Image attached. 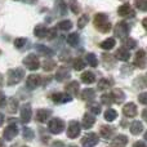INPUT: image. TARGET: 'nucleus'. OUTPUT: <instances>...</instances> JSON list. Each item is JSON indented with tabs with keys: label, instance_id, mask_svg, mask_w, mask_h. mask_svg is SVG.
<instances>
[{
	"label": "nucleus",
	"instance_id": "f257e3e1",
	"mask_svg": "<svg viewBox=\"0 0 147 147\" xmlns=\"http://www.w3.org/2000/svg\"><path fill=\"white\" fill-rule=\"evenodd\" d=\"M93 25L101 34L110 32L112 28V25L109 21V16L106 13H97L93 18Z\"/></svg>",
	"mask_w": 147,
	"mask_h": 147
},
{
	"label": "nucleus",
	"instance_id": "f03ea898",
	"mask_svg": "<svg viewBox=\"0 0 147 147\" xmlns=\"http://www.w3.org/2000/svg\"><path fill=\"white\" fill-rule=\"evenodd\" d=\"M25 78V70L20 69V67H16V69H10L7 72V84L9 86L17 85Z\"/></svg>",
	"mask_w": 147,
	"mask_h": 147
},
{
	"label": "nucleus",
	"instance_id": "7ed1b4c3",
	"mask_svg": "<svg viewBox=\"0 0 147 147\" xmlns=\"http://www.w3.org/2000/svg\"><path fill=\"white\" fill-rule=\"evenodd\" d=\"M22 63H23V66L27 70H30V71H36V70L40 67V61H39L38 56H36L35 53L27 54V56L23 58Z\"/></svg>",
	"mask_w": 147,
	"mask_h": 147
},
{
	"label": "nucleus",
	"instance_id": "20e7f679",
	"mask_svg": "<svg viewBox=\"0 0 147 147\" xmlns=\"http://www.w3.org/2000/svg\"><path fill=\"white\" fill-rule=\"evenodd\" d=\"M48 130L53 134H61L65 130V121L59 117H53L48 123Z\"/></svg>",
	"mask_w": 147,
	"mask_h": 147
},
{
	"label": "nucleus",
	"instance_id": "39448f33",
	"mask_svg": "<svg viewBox=\"0 0 147 147\" xmlns=\"http://www.w3.org/2000/svg\"><path fill=\"white\" fill-rule=\"evenodd\" d=\"M130 32V26L128 25L127 22L121 21L119 22L116 26L114 27V34H115V38H119V39H124L129 35Z\"/></svg>",
	"mask_w": 147,
	"mask_h": 147
},
{
	"label": "nucleus",
	"instance_id": "423d86ee",
	"mask_svg": "<svg viewBox=\"0 0 147 147\" xmlns=\"http://www.w3.org/2000/svg\"><path fill=\"white\" fill-rule=\"evenodd\" d=\"M99 142V137L96 133H86L83 138H81V146L83 147H94Z\"/></svg>",
	"mask_w": 147,
	"mask_h": 147
},
{
	"label": "nucleus",
	"instance_id": "0eeeda50",
	"mask_svg": "<svg viewBox=\"0 0 147 147\" xmlns=\"http://www.w3.org/2000/svg\"><path fill=\"white\" fill-rule=\"evenodd\" d=\"M117 14L120 17H125V18H133L136 16V12L133 9V7L129 3H124L123 5H120L117 8Z\"/></svg>",
	"mask_w": 147,
	"mask_h": 147
},
{
	"label": "nucleus",
	"instance_id": "6e6552de",
	"mask_svg": "<svg viewBox=\"0 0 147 147\" xmlns=\"http://www.w3.org/2000/svg\"><path fill=\"white\" fill-rule=\"evenodd\" d=\"M80 132H81V128H80V124L75 120H71L69 123V127H67V137L71 138V140H75L80 136Z\"/></svg>",
	"mask_w": 147,
	"mask_h": 147
},
{
	"label": "nucleus",
	"instance_id": "1a4fd4ad",
	"mask_svg": "<svg viewBox=\"0 0 147 147\" xmlns=\"http://www.w3.org/2000/svg\"><path fill=\"white\" fill-rule=\"evenodd\" d=\"M41 84V76L36 75V74H31V75L27 76L26 79V86L30 90H35L36 88H39Z\"/></svg>",
	"mask_w": 147,
	"mask_h": 147
},
{
	"label": "nucleus",
	"instance_id": "9d476101",
	"mask_svg": "<svg viewBox=\"0 0 147 147\" xmlns=\"http://www.w3.org/2000/svg\"><path fill=\"white\" fill-rule=\"evenodd\" d=\"M21 112V121L23 124H28L31 121V117H32V110H31V105L30 103H25L20 110Z\"/></svg>",
	"mask_w": 147,
	"mask_h": 147
},
{
	"label": "nucleus",
	"instance_id": "9b49d317",
	"mask_svg": "<svg viewBox=\"0 0 147 147\" xmlns=\"http://www.w3.org/2000/svg\"><path fill=\"white\" fill-rule=\"evenodd\" d=\"M134 66L141 70L146 69V51L145 49H140L134 56Z\"/></svg>",
	"mask_w": 147,
	"mask_h": 147
},
{
	"label": "nucleus",
	"instance_id": "f8f14e48",
	"mask_svg": "<svg viewBox=\"0 0 147 147\" xmlns=\"http://www.w3.org/2000/svg\"><path fill=\"white\" fill-rule=\"evenodd\" d=\"M17 136H18V128L16 124H9L3 132V137H4L5 141H12Z\"/></svg>",
	"mask_w": 147,
	"mask_h": 147
},
{
	"label": "nucleus",
	"instance_id": "ddd939ff",
	"mask_svg": "<svg viewBox=\"0 0 147 147\" xmlns=\"http://www.w3.org/2000/svg\"><path fill=\"white\" fill-rule=\"evenodd\" d=\"M52 99H53L54 103L57 105H63V103H69V102L72 101V97L70 94H67L66 92L63 93H56L52 96Z\"/></svg>",
	"mask_w": 147,
	"mask_h": 147
},
{
	"label": "nucleus",
	"instance_id": "4468645a",
	"mask_svg": "<svg viewBox=\"0 0 147 147\" xmlns=\"http://www.w3.org/2000/svg\"><path fill=\"white\" fill-rule=\"evenodd\" d=\"M137 106H136V103H133V102H128L127 105H125L124 107H123V114H124L125 117H134L136 115H137Z\"/></svg>",
	"mask_w": 147,
	"mask_h": 147
},
{
	"label": "nucleus",
	"instance_id": "2eb2a0df",
	"mask_svg": "<svg viewBox=\"0 0 147 147\" xmlns=\"http://www.w3.org/2000/svg\"><path fill=\"white\" fill-rule=\"evenodd\" d=\"M128 137L124 134H119L111 141V143L109 145V147H125L128 145Z\"/></svg>",
	"mask_w": 147,
	"mask_h": 147
},
{
	"label": "nucleus",
	"instance_id": "dca6fc26",
	"mask_svg": "<svg viewBox=\"0 0 147 147\" xmlns=\"http://www.w3.org/2000/svg\"><path fill=\"white\" fill-rule=\"evenodd\" d=\"M35 49L38 51L39 54L44 56L45 58H49V57H53L54 56V51H53V49L49 48V47L43 45V44H35Z\"/></svg>",
	"mask_w": 147,
	"mask_h": 147
},
{
	"label": "nucleus",
	"instance_id": "f3484780",
	"mask_svg": "<svg viewBox=\"0 0 147 147\" xmlns=\"http://www.w3.org/2000/svg\"><path fill=\"white\" fill-rule=\"evenodd\" d=\"M52 116V110L49 109H39L36 111V120L39 123H45Z\"/></svg>",
	"mask_w": 147,
	"mask_h": 147
},
{
	"label": "nucleus",
	"instance_id": "a211bd4d",
	"mask_svg": "<svg viewBox=\"0 0 147 147\" xmlns=\"http://www.w3.org/2000/svg\"><path fill=\"white\" fill-rule=\"evenodd\" d=\"M70 76H71V74H70L67 67H59V69H57V71H56V80L57 81L62 83V81L70 79Z\"/></svg>",
	"mask_w": 147,
	"mask_h": 147
},
{
	"label": "nucleus",
	"instance_id": "6ab92c4d",
	"mask_svg": "<svg viewBox=\"0 0 147 147\" xmlns=\"http://www.w3.org/2000/svg\"><path fill=\"white\" fill-rule=\"evenodd\" d=\"M115 57H116V59H119V61L128 62L130 59V52L128 51V49L120 47V48L116 51V53H115Z\"/></svg>",
	"mask_w": 147,
	"mask_h": 147
},
{
	"label": "nucleus",
	"instance_id": "aec40b11",
	"mask_svg": "<svg viewBox=\"0 0 147 147\" xmlns=\"http://www.w3.org/2000/svg\"><path fill=\"white\" fill-rule=\"evenodd\" d=\"M111 94V97H112V101L115 102V103H117V105H120V103H123L124 102V99H125V94H124V92L121 90V89H114L112 90V93H110Z\"/></svg>",
	"mask_w": 147,
	"mask_h": 147
},
{
	"label": "nucleus",
	"instance_id": "412c9836",
	"mask_svg": "<svg viewBox=\"0 0 147 147\" xmlns=\"http://www.w3.org/2000/svg\"><path fill=\"white\" fill-rule=\"evenodd\" d=\"M66 93L70 94L71 97H76L79 93V89H80V85H79L78 81H71V83H69L66 85Z\"/></svg>",
	"mask_w": 147,
	"mask_h": 147
},
{
	"label": "nucleus",
	"instance_id": "4be33fe9",
	"mask_svg": "<svg viewBox=\"0 0 147 147\" xmlns=\"http://www.w3.org/2000/svg\"><path fill=\"white\" fill-rule=\"evenodd\" d=\"M47 32H48V27H47L44 23H39V25H36L35 27H34V35L36 36V38H45Z\"/></svg>",
	"mask_w": 147,
	"mask_h": 147
},
{
	"label": "nucleus",
	"instance_id": "5701e85b",
	"mask_svg": "<svg viewBox=\"0 0 147 147\" xmlns=\"http://www.w3.org/2000/svg\"><path fill=\"white\" fill-rule=\"evenodd\" d=\"M115 134V128L110 127V125H102L101 127V136L105 140H111L112 136Z\"/></svg>",
	"mask_w": 147,
	"mask_h": 147
},
{
	"label": "nucleus",
	"instance_id": "b1692460",
	"mask_svg": "<svg viewBox=\"0 0 147 147\" xmlns=\"http://www.w3.org/2000/svg\"><path fill=\"white\" fill-rule=\"evenodd\" d=\"M94 123H96V117H94V115L89 114V112L84 114V116H83V128H85V129H90V128L94 125Z\"/></svg>",
	"mask_w": 147,
	"mask_h": 147
},
{
	"label": "nucleus",
	"instance_id": "393cba45",
	"mask_svg": "<svg viewBox=\"0 0 147 147\" xmlns=\"http://www.w3.org/2000/svg\"><path fill=\"white\" fill-rule=\"evenodd\" d=\"M94 97H96V90L92 88L84 89V90L81 92V99H84L85 102H93Z\"/></svg>",
	"mask_w": 147,
	"mask_h": 147
},
{
	"label": "nucleus",
	"instance_id": "a878e982",
	"mask_svg": "<svg viewBox=\"0 0 147 147\" xmlns=\"http://www.w3.org/2000/svg\"><path fill=\"white\" fill-rule=\"evenodd\" d=\"M142 132H143V124H142V121H140V120H136V121H133L132 124H130V133H132L133 136H138V134H141Z\"/></svg>",
	"mask_w": 147,
	"mask_h": 147
},
{
	"label": "nucleus",
	"instance_id": "bb28decb",
	"mask_svg": "<svg viewBox=\"0 0 147 147\" xmlns=\"http://www.w3.org/2000/svg\"><path fill=\"white\" fill-rule=\"evenodd\" d=\"M115 44H116V40L114 38H107L99 44V48H102L103 51H111L112 48H115Z\"/></svg>",
	"mask_w": 147,
	"mask_h": 147
},
{
	"label": "nucleus",
	"instance_id": "cd10ccee",
	"mask_svg": "<svg viewBox=\"0 0 147 147\" xmlns=\"http://www.w3.org/2000/svg\"><path fill=\"white\" fill-rule=\"evenodd\" d=\"M80 79L84 84H93L96 81V75L90 71H86V72H83Z\"/></svg>",
	"mask_w": 147,
	"mask_h": 147
},
{
	"label": "nucleus",
	"instance_id": "c85d7f7f",
	"mask_svg": "<svg viewBox=\"0 0 147 147\" xmlns=\"http://www.w3.org/2000/svg\"><path fill=\"white\" fill-rule=\"evenodd\" d=\"M56 9H57V12H58V14L59 16H66L67 14V5H66V1L65 0H58L57 1V4H56Z\"/></svg>",
	"mask_w": 147,
	"mask_h": 147
},
{
	"label": "nucleus",
	"instance_id": "c756f323",
	"mask_svg": "<svg viewBox=\"0 0 147 147\" xmlns=\"http://www.w3.org/2000/svg\"><path fill=\"white\" fill-rule=\"evenodd\" d=\"M85 63H88L90 67H97L98 66V59H97V56L94 53H88L85 56Z\"/></svg>",
	"mask_w": 147,
	"mask_h": 147
},
{
	"label": "nucleus",
	"instance_id": "7c9ffc66",
	"mask_svg": "<svg viewBox=\"0 0 147 147\" xmlns=\"http://www.w3.org/2000/svg\"><path fill=\"white\" fill-rule=\"evenodd\" d=\"M136 47H137V41L134 40V39H132V38H124L123 39V48H125V49H134Z\"/></svg>",
	"mask_w": 147,
	"mask_h": 147
},
{
	"label": "nucleus",
	"instance_id": "2f4dec72",
	"mask_svg": "<svg viewBox=\"0 0 147 147\" xmlns=\"http://www.w3.org/2000/svg\"><path fill=\"white\" fill-rule=\"evenodd\" d=\"M79 41H80V36H79L78 32H72L67 36V44H69V45L76 47L79 44Z\"/></svg>",
	"mask_w": 147,
	"mask_h": 147
},
{
	"label": "nucleus",
	"instance_id": "473e14b6",
	"mask_svg": "<svg viewBox=\"0 0 147 147\" xmlns=\"http://www.w3.org/2000/svg\"><path fill=\"white\" fill-rule=\"evenodd\" d=\"M57 27H58L61 31H69L72 28V22L70 20H63V21L57 23Z\"/></svg>",
	"mask_w": 147,
	"mask_h": 147
},
{
	"label": "nucleus",
	"instance_id": "72a5a7b5",
	"mask_svg": "<svg viewBox=\"0 0 147 147\" xmlns=\"http://www.w3.org/2000/svg\"><path fill=\"white\" fill-rule=\"evenodd\" d=\"M86 107H88V110L90 111L89 114H92V115H99L101 114V106H99L98 103H96V102H89Z\"/></svg>",
	"mask_w": 147,
	"mask_h": 147
},
{
	"label": "nucleus",
	"instance_id": "f704fd0d",
	"mask_svg": "<svg viewBox=\"0 0 147 147\" xmlns=\"http://www.w3.org/2000/svg\"><path fill=\"white\" fill-rule=\"evenodd\" d=\"M112 85V81L109 80V79H101L97 84V90H105V89H109L110 86Z\"/></svg>",
	"mask_w": 147,
	"mask_h": 147
},
{
	"label": "nucleus",
	"instance_id": "c9c22d12",
	"mask_svg": "<svg viewBox=\"0 0 147 147\" xmlns=\"http://www.w3.org/2000/svg\"><path fill=\"white\" fill-rule=\"evenodd\" d=\"M53 69H56V62L51 58H45V61L43 62V70L44 71H52Z\"/></svg>",
	"mask_w": 147,
	"mask_h": 147
},
{
	"label": "nucleus",
	"instance_id": "e433bc0d",
	"mask_svg": "<svg viewBox=\"0 0 147 147\" xmlns=\"http://www.w3.org/2000/svg\"><path fill=\"white\" fill-rule=\"evenodd\" d=\"M22 137H23V140H26V141H31V140H34V137H35V133H34L32 129L25 127L22 130Z\"/></svg>",
	"mask_w": 147,
	"mask_h": 147
},
{
	"label": "nucleus",
	"instance_id": "4c0bfd02",
	"mask_svg": "<svg viewBox=\"0 0 147 147\" xmlns=\"http://www.w3.org/2000/svg\"><path fill=\"white\" fill-rule=\"evenodd\" d=\"M117 117V112L116 110L114 109H109L106 110V112H105V119L107 120V121H114L115 119Z\"/></svg>",
	"mask_w": 147,
	"mask_h": 147
},
{
	"label": "nucleus",
	"instance_id": "58836bf2",
	"mask_svg": "<svg viewBox=\"0 0 147 147\" xmlns=\"http://www.w3.org/2000/svg\"><path fill=\"white\" fill-rule=\"evenodd\" d=\"M133 85L138 89H145L146 88V76L142 75V76H140V78H137L134 80V83H133Z\"/></svg>",
	"mask_w": 147,
	"mask_h": 147
},
{
	"label": "nucleus",
	"instance_id": "ea45409f",
	"mask_svg": "<svg viewBox=\"0 0 147 147\" xmlns=\"http://www.w3.org/2000/svg\"><path fill=\"white\" fill-rule=\"evenodd\" d=\"M69 5H70V9L74 14H79L81 12V8H80V4H79L78 0H70L69 1Z\"/></svg>",
	"mask_w": 147,
	"mask_h": 147
},
{
	"label": "nucleus",
	"instance_id": "a19ab883",
	"mask_svg": "<svg viewBox=\"0 0 147 147\" xmlns=\"http://www.w3.org/2000/svg\"><path fill=\"white\" fill-rule=\"evenodd\" d=\"M18 110V99L17 98H9L8 102V111L9 112H16Z\"/></svg>",
	"mask_w": 147,
	"mask_h": 147
},
{
	"label": "nucleus",
	"instance_id": "79ce46f5",
	"mask_svg": "<svg viewBox=\"0 0 147 147\" xmlns=\"http://www.w3.org/2000/svg\"><path fill=\"white\" fill-rule=\"evenodd\" d=\"M85 61H84V58H76L75 61H74V69L76 70V71H81L83 69H85Z\"/></svg>",
	"mask_w": 147,
	"mask_h": 147
},
{
	"label": "nucleus",
	"instance_id": "37998d69",
	"mask_svg": "<svg viewBox=\"0 0 147 147\" xmlns=\"http://www.w3.org/2000/svg\"><path fill=\"white\" fill-rule=\"evenodd\" d=\"M134 7L141 12L147 10V0H134Z\"/></svg>",
	"mask_w": 147,
	"mask_h": 147
},
{
	"label": "nucleus",
	"instance_id": "c03bdc74",
	"mask_svg": "<svg viewBox=\"0 0 147 147\" xmlns=\"http://www.w3.org/2000/svg\"><path fill=\"white\" fill-rule=\"evenodd\" d=\"M89 22V17L86 14H83L80 18L78 20V27L79 28H84L86 26V23Z\"/></svg>",
	"mask_w": 147,
	"mask_h": 147
},
{
	"label": "nucleus",
	"instance_id": "a18cd8bd",
	"mask_svg": "<svg viewBox=\"0 0 147 147\" xmlns=\"http://www.w3.org/2000/svg\"><path fill=\"white\" fill-rule=\"evenodd\" d=\"M101 102H102V105H111V103H114V101H112V97H111V94L110 93H105V94H102V97H101Z\"/></svg>",
	"mask_w": 147,
	"mask_h": 147
},
{
	"label": "nucleus",
	"instance_id": "49530a36",
	"mask_svg": "<svg viewBox=\"0 0 147 147\" xmlns=\"http://www.w3.org/2000/svg\"><path fill=\"white\" fill-rule=\"evenodd\" d=\"M26 38H17V39H14V41H13V44H14V47L17 49H21V48H23L25 47V44H26Z\"/></svg>",
	"mask_w": 147,
	"mask_h": 147
},
{
	"label": "nucleus",
	"instance_id": "de8ad7c7",
	"mask_svg": "<svg viewBox=\"0 0 147 147\" xmlns=\"http://www.w3.org/2000/svg\"><path fill=\"white\" fill-rule=\"evenodd\" d=\"M47 39L48 40H52V39H54L57 36V31H56V28H51V30H48V32H47Z\"/></svg>",
	"mask_w": 147,
	"mask_h": 147
},
{
	"label": "nucleus",
	"instance_id": "09e8293b",
	"mask_svg": "<svg viewBox=\"0 0 147 147\" xmlns=\"http://www.w3.org/2000/svg\"><path fill=\"white\" fill-rule=\"evenodd\" d=\"M138 101H140V103H142V105L147 103V94H146V92H142V93L138 96Z\"/></svg>",
	"mask_w": 147,
	"mask_h": 147
},
{
	"label": "nucleus",
	"instance_id": "8fccbe9b",
	"mask_svg": "<svg viewBox=\"0 0 147 147\" xmlns=\"http://www.w3.org/2000/svg\"><path fill=\"white\" fill-rule=\"evenodd\" d=\"M4 103H5V94L0 90V107L4 106Z\"/></svg>",
	"mask_w": 147,
	"mask_h": 147
},
{
	"label": "nucleus",
	"instance_id": "3c124183",
	"mask_svg": "<svg viewBox=\"0 0 147 147\" xmlns=\"http://www.w3.org/2000/svg\"><path fill=\"white\" fill-rule=\"evenodd\" d=\"M133 147H146V143L143 142V141H138V142H136Z\"/></svg>",
	"mask_w": 147,
	"mask_h": 147
},
{
	"label": "nucleus",
	"instance_id": "603ef678",
	"mask_svg": "<svg viewBox=\"0 0 147 147\" xmlns=\"http://www.w3.org/2000/svg\"><path fill=\"white\" fill-rule=\"evenodd\" d=\"M21 1H23V3H26V4H35L36 1H38V0H21Z\"/></svg>",
	"mask_w": 147,
	"mask_h": 147
},
{
	"label": "nucleus",
	"instance_id": "864d4df0",
	"mask_svg": "<svg viewBox=\"0 0 147 147\" xmlns=\"http://www.w3.org/2000/svg\"><path fill=\"white\" fill-rule=\"evenodd\" d=\"M3 124H4V115L0 112V127H1Z\"/></svg>",
	"mask_w": 147,
	"mask_h": 147
},
{
	"label": "nucleus",
	"instance_id": "5fc2aeb1",
	"mask_svg": "<svg viewBox=\"0 0 147 147\" xmlns=\"http://www.w3.org/2000/svg\"><path fill=\"white\" fill-rule=\"evenodd\" d=\"M142 117H143V120H146V110H143V112H142Z\"/></svg>",
	"mask_w": 147,
	"mask_h": 147
},
{
	"label": "nucleus",
	"instance_id": "6e6d98bb",
	"mask_svg": "<svg viewBox=\"0 0 147 147\" xmlns=\"http://www.w3.org/2000/svg\"><path fill=\"white\" fill-rule=\"evenodd\" d=\"M146 23H147V20H146V18H145V20H143V21H142V25H143V27H145V28H146Z\"/></svg>",
	"mask_w": 147,
	"mask_h": 147
},
{
	"label": "nucleus",
	"instance_id": "4d7b16f0",
	"mask_svg": "<svg viewBox=\"0 0 147 147\" xmlns=\"http://www.w3.org/2000/svg\"><path fill=\"white\" fill-rule=\"evenodd\" d=\"M1 79H3V76H1V74H0V85H3V80H1Z\"/></svg>",
	"mask_w": 147,
	"mask_h": 147
},
{
	"label": "nucleus",
	"instance_id": "13d9d810",
	"mask_svg": "<svg viewBox=\"0 0 147 147\" xmlns=\"http://www.w3.org/2000/svg\"><path fill=\"white\" fill-rule=\"evenodd\" d=\"M69 147H75V146H69Z\"/></svg>",
	"mask_w": 147,
	"mask_h": 147
},
{
	"label": "nucleus",
	"instance_id": "bf43d9fd",
	"mask_svg": "<svg viewBox=\"0 0 147 147\" xmlns=\"http://www.w3.org/2000/svg\"><path fill=\"white\" fill-rule=\"evenodd\" d=\"M23 147H28V146H23Z\"/></svg>",
	"mask_w": 147,
	"mask_h": 147
},
{
	"label": "nucleus",
	"instance_id": "052dcab7",
	"mask_svg": "<svg viewBox=\"0 0 147 147\" xmlns=\"http://www.w3.org/2000/svg\"><path fill=\"white\" fill-rule=\"evenodd\" d=\"M0 54H1V52H0Z\"/></svg>",
	"mask_w": 147,
	"mask_h": 147
},
{
	"label": "nucleus",
	"instance_id": "680f3d73",
	"mask_svg": "<svg viewBox=\"0 0 147 147\" xmlns=\"http://www.w3.org/2000/svg\"><path fill=\"white\" fill-rule=\"evenodd\" d=\"M123 1H125V0H123Z\"/></svg>",
	"mask_w": 147,
	"mask_h": 147
}]
</instances>
